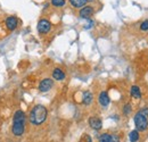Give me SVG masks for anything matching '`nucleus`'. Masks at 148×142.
Returning a JSON list of instances; mask_svg holds the SVG:
<instances>
[{
  "label": "nucleus",
  "instance_id": "obj_14",
  "mask_svg": "<svg viewBox=\"0 0 148 142\" xmlns=\"http://www.w3.org/2000/svg\"><path fill=\"white\" fill-rule=\"evenodd\" d=\"M139 138H140V135H139V131L133 130V131L130 132V134H129L130 142H138Z\"/></svg>",
  "mask_w": 148,
  "mask_h": 142
},
{
  "label": "nucleus",
  "instance_id": "obj_19",
  "mask_svg": "<svg viewBox=\"0 0 148 142\" xmlns=\"http://www.w3.org/2000/svg\"><path fill=\"white\" fill-rule=\"evenodd\" d=\"M112 142H120V138L117 135H112Z\"/></svg>",
  "mask_w": 148,
  "mask_h": 142
},
{
  "label": "nucleus",
  "instance_id": "obj_21",
  "mask_svg": "<svg viewBox=\"0 0 148 142\" xmlns=\"http://www.w3.org/2000/svg\"><path fill=\"white\" fill-rule=\"evenodd\" d=\"M87 1H93V0H87Z\"/></svg>",
  "mask_w": 148,
  "mask_h": 142
},
{
  "label": "nucleus",
  "instance_id": "obj_20",
  "mask_svg": "<svg viewBox=\"0 0 148 142\" xmlns=\"http://www.w3.org/2000/svg\"><path fill=\"white\" fill-rule=\"evenodd\" d=\"M86 138H87V142H92V140H91V138H90L89 135H87Z\"/></svg>",
  "mask_w": 148,
  "mask_h": 142
},
{
  "label": "nucleus",
  "instance_id": "obj_4",
  "mask_svg": "<svg viewBox=\"0 0 148 142\" xmlns=\"http://www.w3.org/2000/svg\"><path fill=\"white\" fill-rule=\"evenodd\" d=\"M50 30H51V23L48 19H41V20H39V23H38V31H39V33L46 34Z\"/></svg>",
  "mask_w": 148,
  "mask_h": 142
},
{
  "label": "nucleus",
  "instance_id": "obj_12",
  "mask_svg": "<svg viewBox=\"0 0 148 142\" xmlns=\"http://www.w3.org/2000/svg\"><path fill=\"white\" fill-rule=\"evenodd\" d=\"M92 99H93V97H92V93L90 92V91H86L84 93H83V104L84 105H90L91 102H92Z\"/></svg>",
  "mask_w": 148,
  "mask_h": 142
},
{
  "label": "nucleus",
  "instance_id": "obj_9",
  "mask_svg": "<svg viewBox=\"0 0 148 142\" xmlns=\"http://www.w3.org/2000/svg\"><path fill=\"white\" fill-rule=\"evenodd\" d=\"M99 104L103 107H107L110 105V97H108L106 91L100 92V94H99Z\"/></svg>",
  "mask_w": 148,
  "mask_h": 142
},
{
  "label": "nucleus",
  "instance_id": "obj_17",
  "mask_svg": "<svg viewBox=\"0 0 148 142\" xmlns=\"http://www.w3.org/2000/svg\"><path fill=\"white\" fill-rule=\"evenodd\" d=\"M130 113H131V105L130 104L124 105V107H123V114L124 115H129Z\"/></svg>",
  "mask_w": 148,
  "mask_h": 142
},
{
  "label": "nucleus",
  "instance_id": "obj_11",
  "mask_svg": "<svg viewBox=\"0 0 148 142\" xmlns=\"http://www.w3.org/2000/svg\"><path fill=\"white\" fill-rule=\"evenodd\" d=\"M130 93H131V97H132V98H136V99H140V98H141L140 89H139V87H137V85H132V87H131Z\"/></svg>",
  "mask_w": 148,
  "mask_h": 142
},
{
  "label": "nucleus",
  "instance_id": "obj_5",
  "mask_svg": "<svg viewBox=\"0 0 148 142\" xmlns=\"http://www.w3.org/2000/svg\"><path fill=\"white\" fill-rule=\"evenodd\" d=\"M53 87H54V81L51 79H43L39 84V90L41 92H47Z\"/></svg>",
  "mask_w": 148,
  "mask_h": 142
},
{
  "label": "nucleus",
  "instance_id": "obj_15",
  "mask_svg": "<svg viewBox=\"0 0 148 142\" xmlns=\"http://www.w3.org/2000/svg\"><path fill=\"white\" fill-rule=\"evenodd\" d=\"M99 142H112V134L103 133V134L99 137Z\"/></svg>",
  "mask_w": 148,
  "mask_h": 142
},
{
  "label": "nucleus",
  "instance_id": "obj_16",
  "mask_svg": "<svg viewBox=\"0 0 148 142\" xmlns=\"http://www.w3.org/2000/svg\"><path fill=\"white\" fill-rule=\"evenodd\" d=\"M51 3L55 7H63L65 5V0H51Z\"/></svg>",
  "mask_w": 148,
  "mask_h": 142
},
{
  "label": "nucleus",
  "instance_id": "obj_7",
  "mask_svg": "<svg viewBox=\"0 0 148 142\" xmlns=\"http://www.w3.org/2000/svg\"><path fill=\"white\" fill-rule=\"evenodd\" d=\"M93 15V8L91 6H86L83 8H81L80 10V17L81 18H90Z\"/></svg>",
  "mask_w": 148,
  "mask_h": 142
},
{
  "label": "nucleus",
  "instance_id": "obj_6",
  "mask_svg": "<svg viewBox=\"0 0 148 142\" xmlns=\"http://www.w3.org/2000/svg\"><path fill=\"white\" fill-rule=\"evenodd\" d=\"M89 125H90V127H91L92 130L99 131V130H101V127H103V122H101V119L98 118V117H90V118H89Z\"/></svg>",
  "mask_w": 148,
  "mask_h": 142
},
{
  "label": "nucleus",
  "instance_id": "obj_13",
  "mask_svg": "<svg viewBox=\"0 0 148 142\" xmlns=\"http://www.w3.org/2000/svg\"><path fill=\"white\" fill-rule=\"evenodd\" d=\"M70 2L74 8H83L87 3V0H70Z\"/></svg>",
  "mask_w": 148,
  "mask_h": 142
},
{
  "label": "nucleus",
  "instance_id": "obj_3",
  "mask_svg": "<svg viewBox=\"0 0 148 142\" xmlns=\"http://www.w3.org/2000/svg\"><path fill=\"white\" fill-rule=\"evenodd\" d=\"M133 122L136 125V130L139 132H145L148 130V109H141L139 110L133 118Z\"/></svg>",
  "mask_w": 148,
  "mask_h": 142
},
{
  "label": "nucleus",
  "instance_id": "obj_18",
  "mask_svg": "<svg viewBox=\"0 0 148 142\" xmlns=\"http://www.w3.org/2000/svg\"><path fill=\"white\" fill-rule=\"evenodd\" d=\"M140 30H141V31H148V19L144 20V22L141 23V25H140Z\"/></svg>",
  "mask_w": 148,
  "mask_h": 142
},
{
  "label": "nucleus",
  "instance_id": "obj_1",
  "mask_svg": "<svg viewBox=\"0 0 148 142\" xmlns=\"http://www.w3.org/2000/svg\"><path fill=\"white\" fill-rule=\"evenodd\" d=\"M47 108L42 105H37L32 108L31 113H30V122L32 125H41L46 119H47Z\"/></svg>",
  "mask_w": 148,
  "mask_h": 142
},
{
  "label": "nucleus",
  "instance_id": "obj_8",
  "mask_svg": "<svg viewBox=\"0 0 148 142\" xmlns=\"http://www.w3.org/2000/svg\"><path fill=\"white\" fill-rule=\"evenodd\" d=\"M17 24H18V22H17V18L16 17H8L6 19V26H7V29L9 30V31H14L16 27H17Z\"/></svg>",
  "mask_w": 148,
  "mask_h": 142
},
{
  "label": "nucleus",
  "instance_id": "obj_2",
  "mask_svg": "<svg viewBox=\"0 0 148 142\" xmlns=\"http://www.w3.org/2000/svg\"><path fill=\"white\" fill-rule=\"evenodd\" d=\"M25 131V115L23 110H17L14 114L12 132L15 137H22Z\"/></svg>",
  "mask_w": 148,
  "mask_h": 142
},
{
  "label": "nucleus",
  "instance_id": "obj_10",
  "mask_svg": "<svg viewBox=\"0 0 148 142\" xmlns=\"http://www.w3.org/2000/svg\"><path fill=\"white\" fill-rule=\"evenodd\" d=\"M53 77L57 81H63L65 79V73L60 68H55L54 72H53Z\"/></svg>",
  "mask_w": 148,
  "mask_h": 142
}]
</instances>
